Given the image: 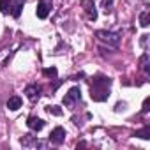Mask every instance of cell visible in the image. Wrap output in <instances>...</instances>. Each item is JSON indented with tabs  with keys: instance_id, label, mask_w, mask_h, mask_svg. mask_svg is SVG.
<instances>
[{
	"instance_id": "cell-4",
	"label": "cell",
	"mask_w": 150,
	"mask_h": 150,
	"mask_svg": "<svg viewBox=\"0 0 150 150\" xmlns=\"http://www.w3.org/2000/svg\"><path fill=\"white\" fill-rule=\"evenodd\" d=\"M81 99V90H80V87H72L67 94H65V97H64V104L65 106H72L76 101H80Z\"/></svg>"
},
{
	"instance_id": "cell-9",
	"label": "cell",
	"mask_w": 150,
	"mask_h": 150,
	"mask_svg": "<svg viewBox=\"0 0 150 150\" xmlns=\"http://www.w3.org/2000/svg\"><path fill=\"white\" fill-rule=\"evenodd\" d=\"M48 14H50V6L44 2V0H41L39 6H37V18L46 20V18H48Z\"/></svg>"
},
{
	"instance_id": "cell-2",
	"label": "cell",
	"mask_w": 150,
	"mask_h": 150,
	"mask_svg": "<svg viewBox=\"0 0 150 150\" xmlns=\"http://www.w3.org/2000/svg\"><path fill=\"white\" fill-rule=\"evenodd\" d=\"M23 6H25V0H0V11L4 14L11 13L14 18H20Z\"/></svg>"
},
{
	"instance_id": "cell-8",
	"label": "cell",
	"mask_w": 150,
	"mask_h": 150,
	"mask_svg": "<svg viewBox=\"0 0 150 150\" xmlns=\"http://www.w3.org/2000/svg\"><path fill=\"white\" fill-rule=\"evenodd\" d=\"M27 125H28V129H32V131H41V129L44 127V122H42L41 118H37V117H28Z\"/></svg>"
},
{
	"instance_id": "cell-14",
	"label": "cell",
	"mask_w": 150,
	"mask_h": 150,
	"mask_svg": "<svg viewBox=\"0 0 150 150\" xmlns=\"http://www.w3.org/2000/svg\"><path fill=\"white\" fill-rule=\"evenodd\" d=\"M111 6H113V0H103V9L106 14L111 13Z\"/></svg>"
},
{
	"instance_id": "cell-1",
	"label": "cell",
	"mask_w": 150,
	"mask_h": 150,
	"mask_svg": "<svg viewBox=\"0 0 150 150\" xmlns=\"http://www.w3.org/2000/svg\"><path fill=\"white\" fill-rule=\"evenodd\" d=\"M110 85L111 80L106 76H96L90 81V97L97 103H103L110 97Z\"/></svg>"
},
{
	"instance_id": "cell-11",
	"label": "cell",
	"mask_w": 150,
	"mask_h": 150,
	"mask_svg": "<svg viewBox=\"0 0 150 150\" xmlns=\"http://www.w3.org/2000/svg\"><path fill=\"white\" fill-rule=\"evenodd\" d=\"M148 23H150V14L145 11V13H141V14H139V25L146 28V27H148Z\"/></svg>"
},
{
	"instance_id": "cell-7",
	"label": "cell",
	"mask_w": 150,
	"mask_h": 150,
	"mask_svg": "<svg viewBox=\"0 0 150 150\" xmlns=\"http://www.w3.org/2000/svg\"><path fill=\"white\" fill-rule=\"evenodd\" d=\"M25 94H27V97H28L30 101H37V99L41 97V87H39V85H28V87L25 88Z\"/></svg>"
},
{
	"instance_id": "cell-5",
	"label": "cell",
	"mask_w": 150,
	"mask_h": 150,
	"mask_svg": "<svg viewBox=\"0 0 150 150\" xmlns=\"http://www.w3.org/2000/svg\"><path fill=\"white\" fill-rule=\"evenodd\" d=\"M64 139H65V131L62 127H55L51 131V134H50V141L55 143V145H62Z\"/></svg>"
},
{
	"instance_id": "cell-16",
	"label": "cell",
	"mask_w": 150,
	"mask_h": 150,
	"mask_svg": "<svg viewBox=\"0 0 150 150\" xmlns=\"http://www.w3.org/2000/svg\"><path fill=\"white\" fill-rule=\"evenodd\" d=\"M148 104H150V99L146 97V99H145V103H143V110H141L143 113H146V111H148Z\"/></svg>"
},
{
	"instance_id": "cell-6",
	"label": "cell",
	"mask_w": 150,
	"mask_h": 150,
	"mask_svg": "<svg viewBox=\"0 0 150 150\" xmlns=\"http://www.w3.org/2000/svg\"><path fill=\"white\" fill-rule=\"evenodd\" d=\"M81 6L85 7L88 20L96 21V20H97V13H96V6H94V2H92V0H81Z\"/></svg>"
},
{
	"instance_id": "cell-15",
	"label": "cell",
	"mask_w": 150,
	"mask_h": 150,
	"mask_svg": "<svg viewBox=\"0 0 150 150\" xmlns=\"http://www.w3.org/2000/svg\"><path fill=\"white\" fill-rule=\"evenodd\" d=\"M44 74H46L48 78H55V76H57V69H55V67H51V69H44Z\"/></svg>"
},
{
	"instance_id": "cell-12",
	"label": "cell",
	"mask_w": 150,
	"mask_h": 150,
	"mask_svg": "<svg viewBox=\"0 0 150 150\" xmlns=\"http://www.w3.org/2000/svg\"><path fill=\"white\" fill-rule=\"evenodd\" d=\"M136 136L138 138H143V139H148L150 138V127H145L141 131H136Z\"/></svg>"
},
{
	"instance_id": "cell-10",
	"label": "cell",
	"mask_w": 150,
	"mask_h": 150,
	"mask_svg": "<svg viewBox=\"0 0 150 150\" xmlns=\"http://www.w3.org/2000/svg\"><path fill=\"white\" fill-rule=\"evenodd\" d=\"M7 108H9L11 111H16V110H20V108H21V97H18V96L11 97V99L7 101Z\"/></svg>"
},
{
	"instance_id": "cell-3",
	"label": "cell",
	"mask_w": 150,
	"mask_h": 150,
	"mask_svg": "<svg viewBox=\"0 0 150 150\" xmlns=\"http://www.w3.org/2000/svg\"><path fill=\"white\" fill-rule=\"evenodd\" d=\"M96 35H97L101 41L108 42L110 46H118V44H120V34H115V32H106V30H97V32H96Z\"/></svg>"
},
{
	"instance_id": "cell-13",
	"label": "cell",
	"mask_w": 150,
	"mask_h": 150,
	"mask_svg": "<svg viewBox=\"0 0 150 150\" xmlns=\"http://www.w3.org/2000/svg\"><path fill=\"white\" fill-rule=\"evenodd\" d=\"M48 113H50V115H57V117H60V115H62V110H60L58 106H48Z\"/></svg>"
}]
</instances>
